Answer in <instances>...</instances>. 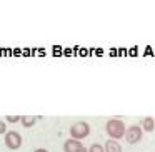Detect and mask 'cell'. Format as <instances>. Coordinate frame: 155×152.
<instances>
[{
  "label": "cell",
  "instance_id": "obj_1",
  "mask_svg": "<svg viewBox=\"0 0 155 152\" xmlns=\"http://www.w3.org/2000/svg\"><path fill=\"white\" fill-rule=\"evenodd\" d=\"M105 130H107L108 137L117 140V139L125 137V132H127V127H125L124 120L120 119H108L107 124H105Z\"/></svg>",
  "mask_w": 155,
  "mask_h": 152
},
{
  "label": "cell",
  "instance_id": "obj_2",
  "mask_svg": "<svg viewBox=\"0 0 155 152\" xmlns=\"http://www.w3.org/2000/svg\"><path fill=\"white\" fill-rule=\"evenodd\" d=\"M88 134H90V124H88V122H82L80 120V122H75V124L70 127L72 139L80 140V139H85Z\"/></svg>",
  "mask_w": 155,
  "mask_h": 152
},
{
  "label": "cell",
  "instance_id": "obj_3",
  "mask_svg": "<svg viewBox=\"0 0 155 152\" xmlns=\"http://www.w3.org/2000/svg\"><path fill=\"white\" fill-rule=\"evenodd\" d=\"M22 142H24V139H22V135L18 134L17 130H8L7 134H5V145H7L10 150L20 149Z\"/></svg>",
  "mask_w": 155,
  "mask_h": 152
},
{
  "label": "cell",
  "instance_id": "obj_4",
  "mask_svg": "<svg viewBox=\"0 0 155 152\" xmlns=\"http://www.w3.org/2000/svg\"><path fill=\"white\" fill-rule=\"evenodd\" d=\"M142 135H143V130H142L140 125H130V127H127V132H125V140L128 144H138L142 140Z\"/></svg>",
  "mask_w": 155,
  "mask_h": 152
},
{
  "label": "cell",
  "instance_id": "obj_5",
  "mask_svg": "<svg viewBox=\"0 0 155 152\" xmlns=\"http://www.w3.org/2000/svg\"><path fill=\"white\" fill-rule=\"evenodd\" d=\"M82 149H84V145L77 139H67L64 142V152H80Z\"/></svg>",
  "mask_w": 155,
  "mask_h": 152
},
{
  "label": "cell",
  "instance_id": "obj_6",
  "mask_svg": "<svg viewBox=\"0 0 155 152\" xmlns=\"http://www.w3.org/2000/svg\"><path fill=\"white\" fill-rule=\"evenodd\" d=\"M140 127H142V130H143V132H153V129H155V119L153 117H143V119H142Z\"/></svg>",
  "mask_w": 155,
  "mask_h": 152
},
{
  "label": "cell",
  "instance_id": "obj_7",
  "mask_svg": "<svg viewBox=\"0 0 155 152\" xmlns=\"http://www.w3.org/2000/svg\"><path fill=\"white\" fill-rule=\"evenodd\" d=\"M105 152H122V145L118 144V140H114V139H108L104 145Z\"/></svg>",
  "mask_w": 155,
  "mask_h": 152
},
{
  "label": "cell",
  "instance_id": "obj_8",
  "mask_svg": "<svg viewBox=\"0 0 155 152\" xmlns=\"http://www.w3.org/2000/svg\"><path fill=\"white\" fill-rule=\"evenodd\" d=\"M20 122H22V125H24V127L28 129V127H34V125H35L37 117H34V115H22Z\"/></svg>",
  "mask_w": 155,
  "mask_h": 152
},
{
  "label": "cell",
  "instance_id": "obj_9",
  "mask_svg": "<svg viewBox=\"0 0 155 152\" xmlns=\"http://www.w3.org/2000/svg\"><path fill=\"white\" fill-rule=\"evenodd\" d=\"M88 152H105V149H104V145H100V144H92L90 147H88Z\"/></svg>",
  "mask_w": 155,
  "mask_h": 152
},
{
  "label": "cell",
  "instance_id": "obj_10",
  "mask_svg": "<svg viewBox=\"0 0 155 152\" xmlns=\"http://www.w3.org/2000/svg\"><path fill=\"white\" fill-rule=\"evenodd\" d=\"M20 115H7V122H12V124H15V122H20Z\"/></svg>",
  "mask_w": 155,
  "mask_h": 152
},
{
  "label": "cell",
  "instance_id": "obj_11",
  "mask_svg": "<svg viewBox=\"0 0 155 152\" xmlns=\"http://www.w3.org/2000/svg\"><path fill=\"white\" fill-rule=\"evenodd\" d=\"M0 134H7V125L4 120H0Z\"/></svg>",
  "mask_w": 155,
  "mask_h": 152
},
{
  "label": "cell",
  "instance_id": "obj_12",
  "mask_svg": "<svg viewBox=\"0 0 155 152\" xmlns=\"http://www.w3.org/2000/svg\"><path fill=\"white\" fill-rule=\"evenodd\" d=\"M34 152H48V150H47V149H35Z\"/></svg>",
  "mask_w": 155,
  "mask_h": 152
},
{
  "label": "cell",
  "instance_id": "obj_13",
  "mask_svg": "<svg viewBox=\"0 0 155 152\" xmlns=\"http://www.w3.org/2000/svg\"><path fill=\"white\" fill-rule=\"evenodd\" d=\"M80 152H88V150H87V149H85V147H84V149H82V150H80Z\"/></svg>",
  "mask_w": 155,
  "mask_h": 152
}]
</instances>
